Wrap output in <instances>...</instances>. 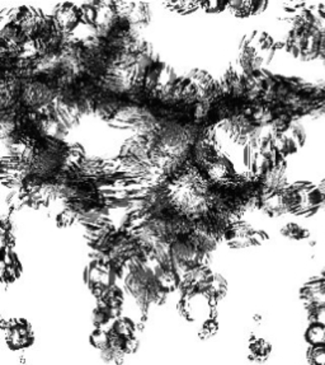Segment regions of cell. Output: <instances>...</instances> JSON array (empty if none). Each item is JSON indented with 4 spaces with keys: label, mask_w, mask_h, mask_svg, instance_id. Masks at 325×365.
Wrapping results in <instances>:
<instances>
[{
    "label": "cell",
    "mask_w": 325,
    "mask_h": 365,
    "mask_svg": "<svg viewBox=\"0 0 325 365\" xmlns=\"http://www.w3.org/2000/svg\"><path fill=\"white\" fill-rule=\"evenodd\" d=\"M304 339L308 345H323L325 344V324L320 319L310 321Z\"/></svg>",
    "instance_id": "5"
},
{
    "label": "cell",
    "mask_w": 325,
    "mask_h": 365,
    "mask_svg": "<svg viewBox=\"0 0 325 365\" xmlns=\"http://www.w3.org/2000/svg\"><path fill=\"white\" fill-rule=\"evenodd\" d=\"M90 344H92V346L98 349L100 351L103 350V349L108 348L110 346V334H108V330H105L103 327L102 329H95L93 331V334L90 335Z\"/></svg>",
    "instance_id": "9"
},
{
    "label": "cell",
    "mask_w": 325,
    "mask_h": 365,
    "mask_svg": "<svg viewBox=\"0 0 325 365\" xmlns=\"http://www.w3.org/2000/svg\"><path fill=\"white\" fill-rule=\"evenodd\" d=\"M201 8L207 13L224 12L228 8V0H201Z\"/></svg>",
    "instance_id": "12"
},
{
    "label": "cell",
    "mask_w": 325,
    "mask_h": 365,
    "mask_svg": "<svg viewBox=\"0 0 325 365\" xmlns=\"http://www.w3.org/2000/svg\"><path fill=\"white\" fill-rule=\"evenodd\" d=\"M6 341L12 349L27 348L33 341V335L30 324L24 319H11L3 326Z\"/></svg>",
    "instance_id": "4"
},
{
    "label": "cell",
    "mask_w": 325,
    "mask_h": 365,
    "mask_svg": "<svg viewBox=\"0 0 325 365\" xmlns=\"http://www.w3.org/2000/svg\"><path fill=\"white\" fill-rule=\"evenodd\" d=\"M281 197L287 214L297 218H311L323 209V192L319 183L310 181L289 183L281 191Z\"/></svg>",
    "instance_id": "1"
},
{
    "label": "cell",
    "mask_w": 325,
    "mask_h": 365,
    "mask_svg": "<svg viewBox=\"0 0 325 365\" xmlns=\"http://www.w3.org/2000/svg\"><path fill=\"white\" fill-rule=\"evenodd\" d=\"M281 235L291 241H304L310 237V232L299 223H287L282 227Z\"/></svg>",
    "instance_id": "6"
},
{
    "label": "cell",
    "mask_w": 325,
    "mask_h": 365,
    "mask_svg": "<svg viewBox=\"0 0 325 365\" xmlns=\"http://www.w3.org/2000/svg\"><path fill=\"white\" fill-rule=\"evenodd\" d=\"M287 133L297 143L299 147L302 148L305 145L308 135H307V130L300 123H292L289 130H287Z\"/></svg>",
    "instance_id": "11"
},
{
    "label": "cell",
    "mask_w": 325,
    "mask_h": 365,
    "mask_svg": "<svg viewBox=\"0 0 325 365\" xmlns=\"http://www.w3.org/2000/svg\"><path fill=\"white\" fill-rule=\"evenodd\" d=\"M218 330V324L213 318H208L206 321L202 322L201 331L200 335L202 337H210V336L215 335V332Z\"/></svg>",
    "instance_id": "13"
},
{
    "label": "cell",
    "mask_w": 325,
    "mask_h": 365,
    "mask_svg": "<svg viewBox=\"0 0 325 365\" xmlns=\"http://www.w3.org/2000/svg\"><path fill=\"white\" fill-rule=\"evenodd\" d=\"M250 350H252V353L255 354V358L265 359L271 354L272 346L270 342H267L263 339H255V342L250 344Z\"/></svg>",
    "instance_id": "10"
},
{
    "label": "cell",
    "mask_w": 325,
    "mask_h": 365,
    "mask_svg": "<svg viewBox=\"0 0 325 365\" xmlns=\"http://www.w3.org/2000/svg\"><path fill=\"white\" fill-rule=\"evenodd\" d=\"M98 17H100V9L95 6L85 3L83 6H80V18H82V24H87V26H97L98 22Z\"/></svg>",
    "instance_id": "7"
},
{
    "label": "cell",
    "mask_w": 325,
    "mask_h": 365,
    "mask_svg": "<svg viewBox=\"0 0 325 365\" xmlns=\"http://www.w3.org/2000/svg\"><path fill=\"white\" fill-rule=\"evenodd\" d=\"M53 17L58 31L65 34V35L75 31L78 26L82 24L80 8H78L71 1H65V3L56 6Z\"/></svg>",
    "instance_id": "3"
},
{
    "label": "cell",
    "mask_w": 325,
    "mask_h": 365,
    "mask_svg": "<svg viewBox=\"0 0 325 365\" xmlns=\"http://www.w3.org/2000/svg\"><path fill=\"white\" fill-rule=\"evenodd\" d=\"M299 298L308 316L309 322L325 314V275L309 277L299 289Z\"/></svg>",
    "instance_id": "2"
},
{
    "label": "cell",
    "mask_w": 325,
    "mask_h": 365,
    "mask_svg": "<svg viewBox=\"0 0 325 365\" xmlns=\"http://www.w3.org/2000/svg\"><path fill=\"white\" fill-rule=\"evenodd\" d=\"M319 187L323 192V210H325V178L319 183Z\"/></svg>",
    "instance_id": "15"
},
{
    "label": "cell",
    "mask_w": 325,
    "mask_h": 365,
    "mask_svg": "<svg viewBox=\"0 0 325 365\" xmlns=\"http://www.w3.org/2000/svg\"><path fill=\"white\" fill-rule=\"evenodd\" d=\"M308 363L313 365H325V344L323 345H309L307 350Z\"/></svg>",
    "instance_id": "8"
},
{
    "label": "cell",
    "mask_w": 325,
    "mask_h": 365,
    "mask_svg": "<svg viewBox=\"0 0 325 365\" xmlns=\"http://www.w3.org/2000/svg\"><path fill=\"white\" fill-rule=\"evenodd\" d=\"M250 14L257 16L265 12L268 6V0H250Z\"/></svg>",
    "instance_id": "14"
}]
</instances>
